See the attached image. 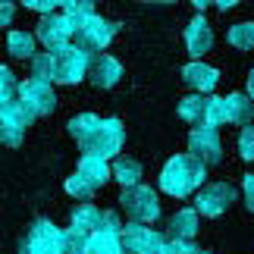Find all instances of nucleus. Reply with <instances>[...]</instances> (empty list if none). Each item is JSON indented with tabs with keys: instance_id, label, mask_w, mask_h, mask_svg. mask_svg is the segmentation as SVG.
<instances>
[{
	"instance_id": "nucleus-40",
	"label": "nucleus",
	"mask_w": 254,
	"mask_h": 254,
	"mask_svg": "<svg viewBox=\"0 0 254 254\" xmlns=\"http://www.w3.org/2000/svg\"><path fill=\"white\" fill-rule=\"evenodd\" d=\"M248 97H251V101H254V69L248 72Z\"/></svg>"
},
{
	"instance_id": "nucleus-12",
	"label": "nucleus",
	"mask_w": 254,
	"mask_h": 254,
	"mask_svg": "<svg viewBox=\"0 0 254 254\" xmlns=\"http://www.w3.org/2000/svg\"><path fill=\"white\" fill-rule=\"evenodd\" d=\"M88 75H91V82L97 88H113L123 79V66H120V60H113L110 54H97V57H91V63H88Z\"/></svg>"
},
{
	"instance_id": "nucleus-37",
	"label": "nucleus",
	"mask_w": 254,
	"mask_h": 254,
	"mask_svg": "<svg viewBox=\"0 0 254 254\" xmlns=\"http://www.w3.org/2000/svg\"><path fill=\"white\" fill-rule=\"evenodd\" d=\"M13 16H16V6L9 3V0H0V28L13 22Z\"/></svg>"
},
{
	"instance_id": "nucleus-20",
	"label": "nucleus",
	"mask_w": 254,
	"mask_h": 254,
	"mask_svg": "<svg viewBox=\"0 0 254 254\" xmlns=\"http://www.w3.org/2000/svg\"><path fill=\"white\" fill-rule=\"evenodd\" d=\"M254 113V104L248 94H229L226 97V123H239V126H248Z\"/></svg>"
},
{
	"instance_id": "nucleus-5",
	"label": "nucleus",
	"mask_w": 254,
	"mask_h": 254,
	"mask_svg": "<svg viewBox=\"0 0 254 254\" xmlns=\"http://www.w3.org/2000/svg\"><path fill=\"white\" fill-rule=\"evenodd\" d=\"M123 141H126V132H123V123L116 116H107V120L97 123L94 135L82 144L85 154H97V157H116L123 151Z\"/></svg>"
},
{
	"instance_id": "nucleus-1",
	"label": "nucleus",
	"mask_w": 254,
	"mask_h": 254,
	"mask_svg": "<svg viewBox=\"0 0 254 254\" xmlns=\"http://www.w3.org/2000/svg\"><path fill=\"white\" fill-rule=\"evenodd\" d=\"M204 179H207V167L194 154H176L160 173V189L173 198H189Z\"/></svg>"
},
{
	"instance_id": "nucleus-21",
	"label": "nucleus",
	"mask_w": 254,
	"mask_h": 254,
	"mask_svg": "<svg viewBox=\"0 0 254 254\" xmlns=\"http://www.w3.org/2000/svg\"><path fill=\"white\" fill-rule=\"evenodd\" d=\"M113 179L123 185V189H129V185H138L141 179V163L138 160H129V157H120L113 163Z\"/></svg>"
},
{
	"instance_id": "nucleus-22",
	"label": "nucleus",
	"mask_w": 254,
	"mask_h": 254,
	"mask_svg": "<svg viewBox=\"0 0 254 254\" xmlns=\"http://www.w3.org/2000/svg\"><path fill=\"white\" fill-rule=\"evenodd\" d=\"M97 123H101V120H97L94 113H79V116H72V120H69V135H72L79 144H85V141L94 135Z\"/></svg>"
},
{
	"instance_id": "nucleus-11",
	"label": "nucleus",
	"mask_w": 254,
	"mask_h": 254,
	"mask_svg": "<svg viewBox=\"0 0 254 254\" xmlns=\"http://www.w3.org/2000/svg\"><path fill=\"white\" fill-rule=\"evenodd\" d=\"M232 201H236V189L229 182H210L198 191L194 204H198V213H204V217H220V213L229 210Z\"/></svg>"
},
{
	"instance_id": "nucleus-36",
	"label": "nucleus",
	"mask_w": 254,
	"mask_h": 254,
	"mask_svg": "<svg viewBox=\"0 0 254 254\" xmlns=\"http://www.w3.org/2000/svg\"><path fill=\"white\" fill-rule=\"evenodd\" d=\"M101 229H107V232H120L123 229L113 210H101Z\"/></svg>"
},
{
	"instance_id": "nucleus-9",
	"label": "nucleus",
	"mask_w": 254,
	"mask_h": 254,
	"mask_svg": "<svg viewBox=\"0 0 254 254\" xmlns=\"http://www.w3.org/2000/svg\"><path fill=\"white\" fill-rule=\"evenodd\" d=\"M189 154H194L204 167L223 160V144H220V132L213 126H198L189 135Z\"/></svg>"
},
{
	"instance_id": "nucleus-28",
	"label": "nucleus",
	"mask_w": 254,
	"mask_h": 254,
	"mask_svg": "<svg viewBox=\"0 0 254 254\" xmlns=\"http://www.w3.org/2000/svg\"><path fill=\"white\" fill-rule=\"evenodd\" d=\"M22 126H16V123H9L0 116V144H6V148H19L22 144Z\"/></svg>"
},
{
	"instance_id": "nucleus-43",
	"label": "nucleus",
	"mask_w": 254,
	"mask_h": 254,
	"mask_svg": "<svg viewBox=\"0 0 254 254\" xmlns=\"http://www.w3.org/2000/svg\"><path fill=\"white\" fill-rule=\"evenodd\" d=\"M198 254H210V251H198Z\"/></svg>"
},
{
	"instance_id": "nucleus-31",
	"label": "nucleus",
	"mask_w": 254,
	"mask_h": 254,
	"mask_svg": "<svg viewBox=\"0 0 254 254\" xmlns=\"http://www.w3.org/2000/svg\"><path fill=\"white\" fill-rule=\"evenodd\" d=\"M66 191H69L72 198H79V201H88V198H91V194H94L97 189H91V185H88L79 173H72L69 179H66Z\"/></svg>"
},
{
	"instance_id": "nucleus-7",
	"label": "nucleus",
	"mask_w": 254,
	"mask_h": 254,
	"mask_svg": "<svg viewBox=\"0 0 254 254\" xmlns=\"http://www.w3.org/2000/svg\"><path fill=\"white\" fill-rule=\"evenodd\" d=\"M113 35H116V22L101 19V16H88V19H82V22L75 25L72 38H75V44H79L82 51L97 54V51H104V47L113 41Z\"/></svg>"
},
{
	"instance_id": "nucleus-23",
	"label": "nucleus",
	"mask_w": 254,
	"mask_h": 254,
	"mask_svg": "<svg viewBox=\"0 0 254 254\" xmlns=\"http://www.w3.org/2000/svg\"><path fill=\"white\" fill-rule=\"evenodd\" d=\"M9 54L16 60H28L35 54V35L28 32H9Z\"/></svg>"
},
{
	"instance_id": "nucleus-13",
	"label": "nucleus",
	"mask_w": 254,
	"mask_h": 254,
	"mask_svg": "<svg viewBox=\"0 0 254 254\" xmlns=\"http://www.w3.org/2000/svg\"><path fill=\"white\" fill-rule=\"evenodd\" d=\"M185 44H189V54L198 60V57H204L213 47V32H210V25H207V19L204 16H194L189 28H185Z\"/></svg>"
},
{
	"instance_id": "nucleus-35",
	"label": "nucleus",
	"mask_w": 254,
	"mask_h": 254,
	"mask_svg": "<svg viewBox=\"0 0 254 254\" xmlns=\"http://www.w3.org/2000/svg\"><path fill=\"white\" fill-rule=\"evenodd\" d=\"M28 9H38V13H54V6H60V0H22Z\"/></svg>"
},
{
	"instance_id": "nucleus-41",
	"label": "nucleus",
	"mask_w": 254,
	"mask_h": 254,
	"mask_svg": "<svg viewBox=\"0 0 254 254\" xmlns=\"http://www.w3.org/2000/svg\"><path fill=\"white\" fill-rule=\"evenodd\" d=\"M213 0H191V6H198V9H204V6H210Z\"/></svg>"
},
{
	"instance_id": "nucleus-8",
	"label": "nucleus",
	"mask_w": 254,
	"mask_h": 254,
	"mask_svg": "<svg viewBox=\"0 0 254 254\" xmlns=\"http://www.w3.org/2000/svg\"><path fill=\"white\" fill-rule=\"evenodd\" d=\"M35 28H38L35 38L47 47V51H60V47H66L72 41V35H75L72 19L69 16H57V13H41Z\"/></svg>"
},
{
	"instance_id": "nucleus-30",
	"label": "nucleus",
	"mask_w": 254,
	"mask_h": 254,
	"mask_svg": "<svg viewBox=\"0 0 254 254\" xmlns=\"http://www.w3.org/2000/svg\"><path fill=\"white\" fill-rule=\"evenodd\" d=\"M226 123V97H207V126H223Z\"/></svg>"
},
{
	"instance_id": "nucleus-26",
	"label": "nucleus",
	"mask_w": 254,
	"mask_h": 254,
	"mask_svg": "<svg viewBox=\"0 0 254 254\" xmlns=\"http://www.w3.org/2000/svg\"><path fill=\"white\" fill-rule=\"evenodd\" d=\"M60 6H63V16H69L75 25L82 19L94 16V0H60Z\"/></svg>"
},
{
	"instance_id": "nucleus-17",
	"label": "nucleus",
	"mask_w": 254,
	"mask_h": 254,
	"mask_svg": "<svg viewBox=\"0 0 254 254\" xmlns=\"http://www.w3.org/2000/svg\"><path fill=\"white\" fill-rule=\"evenodd\" d=\"M85 254H123L120 245V232H107V229H97L88 236V245Z\"/></svg>"
},
{
	"instance_id": "nucleus-24",
	"label": "nucleus",
	"mask_w": 254,
	"mask_h": 254,
	"mask_svg": "<svg viewBox=\"0 0 254 254\" xmlns=\"http://www.w3.org/2000/svg\"><path fill=\"white\" fill-rule=\"evenodd\" d=\"M0 116H3V120H9V123H16V126H22V129H28V123L35 120L22 101H6V104H0Z\"/></svg>"
},
{
	"instance_id": "nucleus-2",
	"label": "nucleus",
	"mask_w": 254,
	"mask_h": 254,
	"mask_svg": "<svg viewBox=\"0 0 254 254\" xmlns=\"http://www.w3.org/2000/svg\"><path fill=\"white\" fill-rule=\"evenodd\" d=\"M120 245L123 254H167V239L148 223H126L120 229Z\"/></svg>"
},
{
	"instance_id": "nucleus-4",
	"label": "nucleus",
	"mask_w": 254,
	"mask_h": 254,
	"mask_svg": "<svg viewBox=\"0 0 254 254\" xmlns=\"http://www.w3.org/2000/svg\"><path fill=\"white\" fill-rule=\"evenodd\" d=\"M120 207L129 213L132 223H154L160 217V201L154 194V189H148V185H129V189H123Z\"/></svg>"
},
{
	"instance_id": "nucleus-32",
	"label": "nucleus",
	"mask_w": 254,
	"mask_h": 254,
	"mask_svg": "<svg viewBox=\"0 0 254 254\" xmlns=\"http://www.w3.org/2000/svg\"><path fill=\"white\" fill-rule=\"evenodd\" d=\"M85 245H88V236H82L79 229H66V254H82L85 251Z\"/></svg>"
},
{
	"instance_id": "nucleus-10",
	"label": "nucleus",
	"mask_w": 254,
	"mask_h": 254,
	"mask_svg": "<svg viewBox=\"0 0 254 254\" xmlns=\"http://www.w3.org/2000/svg\"><path fill=\"white\" fill-rule=\"evenodd\" d=\"M19 101L28 107V113H32V116H47V113H54V107H57L54 88L47 85V82H38V79L19 82Z\"/></svg>"
},
{
	"instance_id": "nucleus-33",
	"label": "nucleus",
	"mask_w": 254,
	"mask_h": 254,
	"mask_svg": "<svg viewBox=\"0 0 254 254\" xmlns=\"http://www.w3.org/2000/svg\"><path fill=\"white\" fill-rule=\"evenodd\" d=\"M239 154L245 160H254V126H245L239 135Z\"/></svg>"
},
{
	"instance_id": "nucleus-3",
	"label": "nucleus",
	"mask_w": 254,
	"mask_h": 254,
	"mask_svg": "<svg viewBox=\"0 0 254 254\" xmlns=\"http://www.w3.org/2000/svg\"><path fill=\"white\" fill-rule=\"evenodd\" d=\"M54 82L60 85H75L79 79L88 75V63H91V54L82 51L79 44H66L60 51H54Z\"/></svg>"
},
{
	"instance_id": "nucleus-25",
	"label": "nucleus",
	"mask_w": 254,
	"mask_h": 254,
	"mask_svg": "<svg viewBox=\"0 0 254 254\" xmlns=\"http://www.w3.org/2000/svg\"><path fill=\"white\" fill-rule=\"evenodd\" d=\"M229 44L239 51H254V22H239L229 28Z\"/></svg>"
},
{
	"instance_id": "nucleus-29",
	"label": "nucleus",
	"mask_w": 254,
	"mask_h": 254,
	"mask_svg": "<svg viewBox=\"0 0 254 254\" xmlns=\"http://www.w3.org/2000/svg\"><path fill=\"white\" fill-rule=\"evenodd\" d=\"M16 94H19V82H16V75L9 72L6 66H0V104L13 101Z\"/></svg>"
},
{
	"instance_id": "nucleus-18",
	"label": "nucleus",
	"mask_w": 254,
	"mask_h": 254,
	"mask_svg": "<svg viewBox=\"0 0 254 254\" xmlns=\"http://www.w3.org/2000/svg\"><path fill=\"white\" fill-rule=\"evenodd\" d=\"M167 229H170V239H194V232H198V210L173 213Z\"/></svg>"
},
{
	"instance_id": "nucleus-6",
	"label": "nucleus",
	"mask_w": 254,
	"mask_h": 254,
	"mask_svg": "<svg viewBox=\"0 0 254 254\" xmlns=\"http://www.w3.org/2000/svg\"><path fill=\"white\" fill-rule=\"evenodd\" d=\"M22 251L25 254H66V229L54 226L51 220H38L28 229Z\"/></svg>"
},
{
	"instance_id": "nucleus-15",
	"label": "nucleus",
	"mask_w": 254,
	"mask_h": 254,
	"mask_svg": "<svg viewBox=\"0 0 254 254\" xmlns=\"http://www.w3.org/2000/svg\"><path fill=\"white\" fill-rule=\"evenodd\" d=\"M82 176V179L91 185V189H101V185L113 176V170L107 167V160L104 157H97V154H82V160H79V170H75Z\"/></svg>"
},
{
	"instance_id": "nucleus-38",
	"label": "nucleus",
	"mask_w": 254,
	"mask_h": 254,
	"mask_svg": "<svg viewBox=\"0 0 254 254\" xmlns=\"http://www.w3.org/2000/svg\"><path fill=\"white\" fill-rule=\"evenodd\" d=\"M242 191H245V204H248V210L254 213V173L245 176V185H242Z\"/></svg>"
},
{
	"instance_id": "nucleus-27",
	"label": "nucleus",
	"mask_w": 254,
	"mask_h": 254,
	"mask_svg": "<svg viewBox=\"0 0 254 254\" xmlns=\"http://www.w3.org/2000/svg\"><path fill=\"white\" fill-rule=\"evenodd\" d=\"M32 79L38 82H54V57L51 54H32Z\"/></svg>"
},
{
	"instance_id": "nucleus-34",
	"label": "nucleus",
	"mask_w": 254,
	"mask_h": 254,
	"mask_svg": "<svg viewBox=\"0 0 254 254\" xmlns=\"http://www.w3.org/2000/svg\"><path fill=\"white\" fill-rule=\"evenodd\" d=\"M201 248L191 239H170L167 242V254H198Z\"/></svg>"
},
{
	"instance_id": "nucleus-19",
	"label": "nucleus",
	"mask_w": 254,
	"mask_h": 254,
	"mask_svg": "<svg viewBox=\"0 0 254 254\" xmlns=\"http://www.w3.org/2000/svg\"><path fill=\"white\" fill-rule=\"evenodd\" d=\"M72 229H79L82 236H91V232L101 229V210L94 204H79L72 210Z\"/></svg>"
},
{
	"instance_id": "nucleus-39",
	"label": "nucleus",
	"mask_w": 254,
	"mask_h": 254,
	"mask_svg": "<svg viewBox=\"0 0 254 254\" xmlns=\"http://www.w3.org/2000/svg\"><path fill=\"white\" fill-rule=\"evenodd\" d=\"M213 3H217L220 9H229V6H239L242 0H213Z\"/></svg>"
},
{
	"instance_id": "nucleus-14",
	"label": "nucleus",
	"mask_w": 254,
	"mask_h": 254,
	"mask_svg": "<svg viewBox=\"0 0 254 254\" xmlns=\"http://www.w3.org/2000/svg\"><path fill=\"white\" fill-rule=\"evenodd\" d=\"M182 82L185 85H191L194 91H213L217 88V82H220V72L213 69V66H207V63H201V60H191L189 66L182 69Z\"/></svg>"
},
{
	"instance_id": "nucleus-42",
	"label": "nucleus",
	"mask_w": 254,
	"mask_h": 254,
	"mask_svg": "<svg viewBox=\"0 0 254 254\" xmlns=\"http://www.w3.org/2000/svg\"><path fill=\"white\" fill-rule=\"evenodd\" d=\"M144 3H173V0H144Z\"/></svg>"
},
{
	"instance_id": "nucleus-16",
	"label": "nucleus",
	"mask_w": 254,
	"mask_h": 254,
	"mask_svg": "<svg viewBox=\"0 0 254 254\" xmlns=\"http://www.w3.org/2000/svg\"><path fill=\"white\" fill-rule=\"evenodd\" d=\"M179 120H185L189 126H207V97L204 94H189L179 101Z\"/></svg>"
},
{
	"instance_id": "nucleus-44",
	"label": "nucleus",
	"mask_w": 254,
	"mask_h": 254,
	"mask_svg": "<svg viewBox=\"0 0 254 254\" xmlns=\"http://www.w3.org/2000/svg\"><path fill=\"white\" fill-rule=\"evenodd\" d=\"M82 254H85V251H82Z\"/></svg>"
}]
</instances>
